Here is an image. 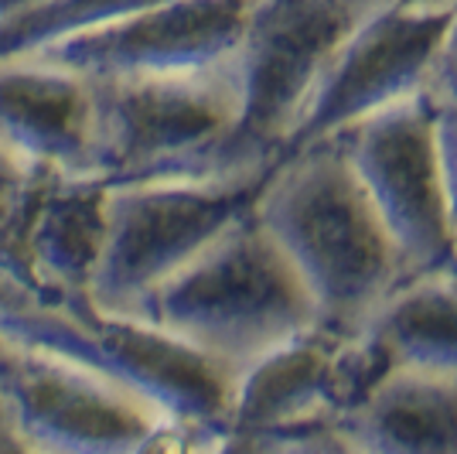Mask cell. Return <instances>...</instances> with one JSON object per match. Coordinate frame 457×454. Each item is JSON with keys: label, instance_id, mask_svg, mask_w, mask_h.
Instances as JSON below:
<instances>
[{"label": "cell", "instance_id": "6da1fadb", "mask_svg": "<svg viewBox=\"0 0 457 454\" xmlns=\"http://www.w3.org/2000/svg\"><path fill=\"white\" fill-rule=\"evenodd\" d=\"M256 219L301 273L318 322L359 335L410 277L338 140L290 151L267 174Z\"/></svg>", "mask_w": 457, "mask_h": 454}, {"label": "cell", "instance_id": "7a4b0ae2", "mask_svg": "<svg viewBox=\"0 0 457 454\" xmlns=\"http://www.w3.org/2000/svg\"><path fill=\"white\" fill-rule=\"evenodd\" d=\"M130 318L157 324L243 373L249 362L314 328L318 307L253 208Z\"/></svg>", "mask_w": 457, "mask_h": 454}, {"label": "cell", "instance_id": "3957f363", "mask_svg": "<svg viewBox=\"0 0 457 454\" xmlns=\"http://www.w3.org/2000/svg\"><path fill=\"white\" fill-rule=\"evenodd\" d=\"M267 174L106 185V236L86 304L130 318L161 284L256 208Z\"/></svg>", "mask_w": 457, "mask_h": 454}, {"label": "cell", "instance_id": "277c9868", "mask_svg": "<svg viewBox=\"0 0 457 454\" xmlns=\"http://www.w3.org/2000/svg\"><path fill=\"white\" fill-rule=\"evenodd\" d=\"M93 86L103 185L226 174L222 157L243 106L236 58L202 72Z\"/></svg>", "mask_w": 457, "mask_h": 454}, {"label": "cell", "instance_id": "5b68a950", "mask_svg": "<svg viewBox=\"0 0 457 454\" xmlns=\"http://www.w3.org/2000/svg\"><path fill=\"white\" fill-rule=\"evenodd\" d=\"M365 14L355 0H253L236 52L243 106L226 174H270L284 161L328 62Z\"/></svg>", "mask_w": 457, "mask_h": 454}, {"label": "cell", "instance_id": "8992f818", "mask_svg": "<svg viewBox=\"0 0 457 454\" xmlns=\"http://www.w3.org/2000/svg\"><path fill=\"white\" fill-rule=\"evenodd\" d=\"M386 373L365 332L345 335L318 322L239 373L228 437L318 451Z\"/></svg>", "mask_w": 457, "mask_h": 454}, {"label": "cell", "instance_id": "52a82bcc", "mask_svg": "<svg viewBox=\"0 0 457 454\" xmlns=\"http://www.w3.org/2000/svg\"><path fill=\"white\" fill-rule=\"evenodd\" d=\"M437 116V103L420 93L335 137L382 226L389 229L410 277L454 266L457 256Z\"/></svg>", "mask_w": 457, "mask_h": 454}, {"label": "cell", "instance_id": "ba28073f", "mask_svg": "<svg viewBox=\"0 0 457 454\" xmlns=\"http://www.w3.org/2000/svg\"><path fill=\"white\" fill-rule=\"evenodd\" d=\"M451 18L454 14L403 11L396 4L369 11L328 62L290 151L338 137L369 116L427 93Z\"/></svg>", "mask_w": 457, "mask_h": 454}, {"label": "cell", "instance_id": "9c48e42d", "mask_svg": "<svg viewBox=\"0 0 457 454\" xmlns=\"http://www.w3.org/2000/svg\"><path fill=\"white\" fill-rule=\"evenodd\" d=\"M249 7L253 0H168L31 55L52 58L89 82L202 72L236 58Z\"/></svg>", "mask_w": 457, "mask_h": 454}, {"label": "cell", "instance_id": "30bf717a", "mask_svg": "<svg viewBox=\"0 0 457 454\" xmlns=\"http://www.w3.org/2000/svg\"><path fill=\"white\" fill-rule=\"evenodd\" d=\"M0 157L28 178L99 181L93 82L31 52L0 58Z\"/></svg>", "mask_w": 457, "mask_h": 454}, {"label": "cell", "instance_id": "8fae6325", "mask_svg": "<svg viewBox=\"0 0 457 454\" xmlns=\"http://www.w3.org/2000/svg\"><path fill=\"white\" fill-rule=\"evenodd\" d=\"M335 437L355 454H457V376L389 369Z\"/></svg>", "mask_w": 457, "mask_h": 454}, {"label": "cell", "instance_id": "7c38bea8", "mask_svg": "<svg viewBox=\"0 0 457 454\" xmlns=\"http://www.w3.org/2000/svg\"><path fill=\"white\" fill-rule=\"evenodd\" d=\"M365 335L389 369L457 376V266L406 277Z\"/></svg>", "mask_w": 457, "mask_h": 454}, {"label": "cell", "instance_id": "4fadbf2b", "mask_svg": "<svg viewBox=\"0 0 457 454\" xmlns=\"http://www.w3.org/2000/svg\"><path fill=\"white\" fill-rule=\"evenodd\" d=\"M157 4H168V0H45L38 7L0 18V58L38 52L62 38L82 35L89 28L110 24Z\"/></svg>", "mask_w": 457, "mask_h": 454}, {"label": "cell", "instance_id": "5bb4252c", "mask_svg": "<svg viewBox=\"0 0 457 454\" xmlns=\"http://www.w3.org/2000/svg\"><path fill=\"white\" fill-rule=\"evenodd\" d=\"M427 96L437 103V110H454L457 114V14L447 24V35L440 41V52L430 69Z\"/></svg>", "mask_w": 457, "mask_h": 454}, {"label": "cell", "instance_id": "9a60e30c", "mask_svg": "<svg viewBox=\"0 0 457 454\" xmlns=\"http://www.w3.org/2000/svg\"><path fill=\"white\" fill-rule=\"evenodd\" d=\"M437 140H440V164H444V185H447V206H451V223H454V232H457V114L454 110H440Z\"/></svg>", "mask_w": 457, "mask_h": 454}, {"label": "cell", "instance_id": "2e32d148", "mask_svg": "<svg viewBox=\"0 0 457 454\" xmlns=\"http://www.w3.org/2000/svg\"><path fill=\"white\" fill-rule=\"evenodd\" d=\"M389 4L417 14H457V0H389Z\"/></svg>", "mask_w": 457, "mask_h": 454}, {"label": "cell", "instance_id": "e0dca14e", "mask_svg": "<svg viewBox=\"0 0 457 454\" xmlns=\"http://www.w3.org/2000/svg\"><path fill=\"white\" fill-rule=\"evenodd\" d=\"M321 451V448H318ZM318 451H287V448H270V444H253V441H239V437H228L222 454H318Z\"/></svg>", "mask_w": 457, "mask_h": 454}, {"label": "cell", "instance_id": "ac0fdd59", "mask_svg": "<svg viewBox=\"0 0 457 454\" xmlns=\"http://www.w3.org/2000/svg\"><path fill=\"white\" fill-rule=\"evenodd\" d=\"M45 0H0V18L4 14H14V11H28V7H38Z\"/></svg>", "mask_w": 457, "mask_h": 454}, {"label": "cell", "instance_id": "d6986e66", "mask_svg": "<svg viewBox=\"0 0 457 454\" xmlns=\"http://www.w3.org/2000/svg\"><path fill=\"white\" fill-rule=\"evenodd\" d=\"M318 454H355V451H348V448H345L342 441H338V437L331 434V437H328V441L321 444V451H318Z\"/></svg>", "mask_w": 457, "mask_h": 454}, {"label": "cell", "instance_id": "ffe728a7", "mask_svg": "<svg viewBox=\"0 0 457 454\" xmlns=\"http://www.w3.org/2000/svg\"><path fill=\"white\" fill-rule=\"evenodd\" d=\"M355 4H362L365 11H376V7H382V4H389V0H355Z\"/></svg>", "mask_w": 457, "mask_h": 454}, {"label": "cell", "instance_id": "44dd1931", "mask_svg": "<svg viewBox=\"0 0 457 454\" xmlns=\"http://www.w3.org/2000/svg\"><path fill=\"white\" fill-rule=\"evenodd\" d=\"M454 266H457V256H454Z\"/></svg>", "mask_w": 457, "mask_h": 454}]
</instances>
